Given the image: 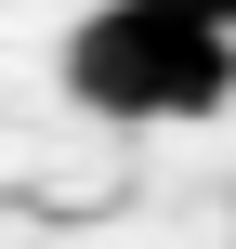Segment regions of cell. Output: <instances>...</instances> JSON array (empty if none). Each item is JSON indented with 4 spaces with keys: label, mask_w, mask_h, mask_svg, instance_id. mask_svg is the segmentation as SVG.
Returning <instances> with one entry per match:
<instances>
[{
    "label": "cell",
    "mask_w": 236,
    "mask_h": 249,
    "mask_svg": "<svg viewBox=\"0 0 236 249\" xmlns=\"http://www.w3.org/2000/svg\"><path fill=\"white\" fill-rule=\"evenodd\" d=\"M171 13H197V26H236V0H171Z\"/></svg>",
    "instance_id": "cell-2"
},
{
    "label": "cell",
    "mask_w": 236,
    "mask_h": 249,
    "mask_svg": "<svg viewBox=\"0 0 236 249\" xmlns=\"http://www.w3.org/2000/svg\"><path fill=\"white\" fill-rule=\"evenodd\" d=\"M66 92H79L92 118H131V131L210 118L236 92V26H197V13H171V0H105V13L66 26Z\"/></svg>",
    "instance_id": "cell-1"
}]
</instances>
